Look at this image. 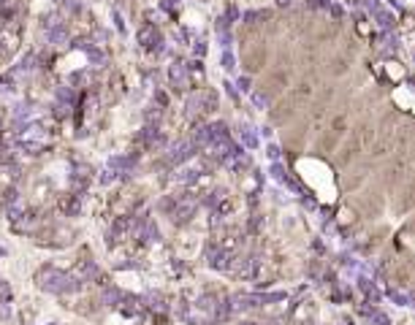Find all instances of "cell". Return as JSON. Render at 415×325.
Wrapping results in <instances>:
<instances>
[{"mask_svg": "<svg viewBox=\"0 0 415 325\" xmlns=\"http://www.w3.org/2000/svg\"><path fill=\"white\" fill-rule=\"evenodd\" d=\"M36 282H38V287H41V290H46V293H55V295L73 293V290L82 284L73 274H65V271H57V268H52V266L38 271Z\"/></svg>", "mask_w": 415, "mask_h": 325, "instance_id": "6da1fadb", "label": "cell"}, {"mask_svg": "<svg viewBox=\"0 0 415 325\" xmlns=\"http://www.w3.org/2000/svg\"><path fill=\"white\" fill-rule=\"evenodd\" d=\"M44 30H46V41L55 44V46L68 41V28H65V22H60V17L44 19Z\"/></svg>", "mask_w": 415, "mask_h": 325, "instance_id": "7a4b0ae2", "label": "cell"}, {"mask_svg": "<svg viewBox=\"0 0 415 325\" xmlns=\"http://www.w3.org/2000/svg\"><path fill=\"white\" fill-rule=\"evenodd\" d=\"M139 44L144 46V49H150V52H163L166 46H163V38H160V33L155 25H142V30H139Z\"/></svg>", "mask_w": 415, "mask_h": 325, "instance_id": "3957f363", "label": "cell"}, {"mask_svg": "<svg viewBox=\"0 0 415 325\" xmlns=\"http://www.w3.org/2000/svg\"><path fill=\"white\" fill-rule=\"evenodd\" d=\"M169 214H171L174 225H185V222H190V220H193V214H196V198H179L177 206H174Z\"/></svg>", "mask_w": 415, "mask_h": 325, "instance_id": "277c9868", "label": "cell"}, {"mask_svg": "<svg viewBox=\"0 0 415 325\" xmlns=\"http://www.w3.org/2000/svg\"><path fill=\"white\" fill-rule=\"evenodd\" d=\"M196 144L193 141H177V144H171L169 147V163L171 165H179V163H187L193 155H196Z\"/></svg>", "mask_w": 415, "mask_h": 325, "instance_id": "5b68a950", "label": "cell"}, {"mask_svg": "<svg viewBox=\"0 0 415 325\" xmlns=\"http://www.w3.org/2000/svg\"><path fill=\"white\" fill-rule=\"evenodd\" d=\"M169 79H171V84L177 90H187V87H190V71H187L185 63H174L171 68H169Z\"/></svg>", "mask_w": 415, "mask_h": 325, "instance_id": "8992f818", "label": "cell"}, {"mask_svg": "<svg viewBox=\"0 0 415 325\" xmlns=\"http://www.w3.org/2000/svg\"><path fill=\"white\" fill-rule=\"evenodd\" d=\"M3 206H6V211H9L11 220H19V217H22V211H25V201L19 198V192H17V190H11V192H6Z\"/></svg>", "mask_w": 415, "mask_h": 325, "instance_id": "52a82bcc", "label": "cell"}, {"mask_svg": "<svg viewBox=\"0 0 415 325\" xmlns=\"http://www.w3.org/2000/svg\"><path fill=\"white\" fill-rule=\"evenodd\" d=\"M128 230H133V220H130V217H119V220L111 225V230H109V244L111 241H119V238L128 233Z\"/></svg>", "mask_w": 415, "mask_h": 325, "instance_id": "ba28073f", "label": "cell"}, {"mask_svg": "<svg viewBox=\"0 0 415 325\" xmlns=\"http://www.w3.org/2000/svg\"><path fill=\"white\" fill-rule=\"evenodd\" d=\"M374 19H377V28L380 30H383V33H388V30H393V25H396V19H393V14H391V11H385L383 9V6H380V9L377 11H374V14H372Z\"/></svg>", "mask_w": 415, "mask_h": 325, "instance_id": "9c48e42d", "label": "cell"}, {"mask_svg": "<svg viewBox=\"0 0 415 325\" xmlns=\"http://www.w3.org/2000/svg\"><path fill=\"white\" fill-rule=\"evenodd\" d=\"M73 276H76L79 282H90L92 276H98V266H95V263H92V260H82V263H79V268H76V274H73Z\"/></svg>", "mask_w": 415, "mask_h": 325, "instance_id": "30bf717a", "label": "cell"}, {"mask_svg": "<svg viewBox=\"0 0 415 325\" xmlns=\"http://www.w3.org/2000/svg\"><path fill=\"white\" fill-rule=\"evenodd\" d=\"M358 290L366 295V301H369V303H377L380 301V290L374 287V282L366 279V276H361V279H358Z\"/></svg>", "mask_w": 415, "mask_h": 325, "instance_id": "8fae6325", "label": "cell"}, {"mask_svg": "<svg viewBox=\"0 0 415 325\" xmlns=\"http://www.w3.org/2000/svg\"><path fill=\"white\" fill-rule=\"evenodd\" d=\"M109 168H114L119 176H128L130 168H133V157H122V155L111 157V160H109Z\"/></svg>", "mask_w": 415, "mask_h": 325, "instance_id": "7c38bea8", "label": "cell"}, {"mask_svg": "<svg viewBox=\"0 0 415 325\" xmlns=\"http://www.w3.org/2000/svg\"><path fill=\"white\" fill-rule=\"evenodd\" d=\"M239 138H242V144L247 149L258 147V133H255V128H250V125H239Z\"/></svg>", "mask_w": 415, "mask_h": 325, "instance_id": "4fadbf2b", "label": "cell"}, {"mask_svg": "<svg viewBox=\"0 0 415 325\" xmlns=\"http://www.w3.org/2000/svg\"><path fill=\"white\" fill-rule=\"evenodd\" d=\"M84 52H87V60H90L92 65H98V68H103V65H106V55L98 49V46L87 44V46H84Z\"/></svg>", "mask_w": 415, "mask_h": 325, "instance_id": "5bb4252c", "label": "cell"}, {"mask_svg": "<svg viewBox=\"0 0 415 325\" xmlns=\"http://www.w3.org/2000/svg\"><path fill=\"white\" fill-rule=\"evenodd\" d=\"M198 176H201V168H182L177 174V182H182V184H193V182H198Z\"/></svg>", "mask_w": 415, "mask_h": 325, "instance_id": "9a60e30c", "label": "cell"}, {"mask_svg": "<svg viewBox=\"0 0 415 325\" xmlns=\"http://www.w3.org/2000/svg\"><path fill=\"white\" fill-rule=\"evenodd\" d=\"M30 117H33V109H30L28 103H25V106L19 103L17 109H14V122H17V125H22V119H25V122H28Z\"/></svg>", "mask_w": 415, "mask_h": 325, "instance_id": "2e32d148", "label": "cell"}, {"mask_svg": "<svg viewBox=\"0 0 415 325\" xmlns=\"http://www.w3.org/2000/svg\"><path fill=\"white\" fill-rule=\"evenodd\" d=\"M366 322H369V325H391V317H388V314H383V311H380V309H374L372 314L366 317Z\"/></svg>", "mask_w": 415, "mask_h": 325, "instance_id": "e0dca14e", "label": "cell"}, {"mask_svg": "<svg viewBox=\"0 0 415 325\" xmlns=\"http://www.w3.org/2000/svg\"><path fill=\"white\" fill-rule=\"evenodd\" d=\"M122 293H119V290L117 287H111V290H106V293H103V303H109V306H117V303L119 301H122Z\"/></svg>", "mask_w": 415, "mask_h": 325, "instance_id": "ac0fdd59", "label": "cell"}, {"mask_svg": "<svg viewBox=\"0 0 415 325\" xmlns=\"http://www.w3.org/2000/svg\"><path fill=\"white\" fill-rule=\"evenodd\" d=\"M250 101L255 109H269V95L266 92H250Z\"/></svg>", "mask_w": 415, "mask_h": 325, "instance_id": "d6986e66", "label": "cell"}, {"mask_svg": "<svg viewBox=\"0 0 415 325\" xmlns=\"http://www.w3.org/2000/svg\"><path fill=\"white\" fill-rule=\"evenodd\" d=\"M388 298H391L393 303H399V306L410 303V293H401V290H388Z\"/></svg>", "mask_w": 415, "mask_h": 325, "instance_id": "ffe728a7", "label": "cell"}, {"mask_svg": "<svg viewBox=\"0 0 415 325\" xmlns=\"http://www.w3.org/2000/svg\"><path fill=\"white\" fill-rule=\"evenodd\" d=\"M271 176H274V179H277V182H283V184L288 182V171H285V168H283V165H280L277 160H274V163H271Z\"/></svg>", "mask_w": 415, "mask_h": 325, "instance_id": "44dd1931", "label": "cell"}, {"mask_svg": "<svg viewBox=\"0 0 415 325\" xmlns=\"http://www.w3.org/2000/svg\"><path fill=\"white\" fill-rule=\"evenodd\" d=\"M22 149H28V155H41L44 144H38V141H30V138H25V141H22Z\"/></svg>", "mask_w": 415, "mask_h": 325, "instance_id": "7402d4cb", "label": "cell"}, {"mask_svg": "<svg viewBox=\"0 0 415 325\" xmlns=\"http://www.w3.org/2000/svg\"><path fill=\"white\" fill-rule=\"evenodd\" d=\"M122 311L125 314H139V298H122Z\"/></svg>", "mask_w": 415, "mask_h": 325, "instance_id": "603a6c76", "label": "cell"}, {"mask_svg": "<svg viewBox=\"0 0 415 325\" xmlns=\"http://www.w3.org/2000/svg\"><path fill=\"white\" fill-rule=\"evenodd\" d=\"M57 98H60V103H68L71 106V101H73V87L68 84V87H60L57 90Z\"/></svg>", "mask_w": 415, "mask_h": 325, "instance_id": "cb8c5ba5", "label": "cell"}, {"mask_svg": "<svg viewBox=\"0 0 415 325\" xmlns=\"http://www.w3.org/2000/svg\"><path fill=\"white\" fill-rule=\"evenodd\" d=\"M160 114H163V106H152V109L150 111H147V122H158V119H160Z\"/></svg>", "mask_w": 415, "mask_h": 325, "instance_id": "d4e9b609", "label": "cell"}, {"mask_svg": "<svg viewBox=\"0 0 415 325\" xmlns=\"http://www.w3.org/2000/svg\"><path fill=\"white\" fill-rule=\"evenodd\" d=\"M223 68H225V71H233V68H236V60H233V55H231L228 49L223 52Z\"/></svg>", "mask_w": 415, "mask_h": 325, "instance_id": "484cf974", "label": "cell"}, {"mask_svg": "<svg viewBox=\"0 0 415 325\" xmlns=\"http://www.w3.org/2000/svg\"><path fill=\"white\" fill-rule=\"evenodd\" d=\"M28 71H33V55H30V57H25L22 63H19L17 74H28Z\"/></svg>", "mask_w": 415, "mask_h": 325, "instance_id": "4316f807", "label": "cell"}, {"mask_svg": "<svg viewBox=\"0 0 415 325\" xmlns=\"http://www.w3.org/2000/svg\"><path fill=\"white\" fill-rule=\"evenodd\" d=\"M263 17H266V11H247L244 14L247 22H255V19H263Z\"/></svg>", "mask_w": 415, "mask_h": 325, "instance_id": "83f0119b", "label": "cell"}, {"mask_svg": "<svg viewBox=\"0 0 415 325\" xmlns=\"http://www.w3.org/2000/svg\"><path fill=\"white\" fill-rule=\"evenodd\" d=\"M236 87L239 90H242V92H250L252 87H250V79H247V76H239V82H236Z\"/></svg>", "mask_w": 415, "mask_h": 325, "instance_id": "f1b7e54d", "label": "cell"}, {"mask_svg": "<svg viewBox=\"0 0 415 325\" xmlns=\"http://www.w3.org/2000/svg\"><path fill=\"white\" fill-rule=\"evenodd\" d=\"M361 3H364V9L369 11V14H374V11L380 9V3H377V0H361Z\"/></svg>", "mask_w": 415, "mask_h": 325, "instance_id": "f546056e", "label": "cell"}, {"mask_svg": "<svg viewBox=\"0 0 415 325\" xmlns=\"http://www.w3.org/2000/svg\"><path fill=\"white\" fill-rule=\"evenodd\" d=\"M266 155L271 157V163H274V160H280V147H274V144H269V149H266Z\"/></svg>", "mask_w": 415, "mask_h": 325, "instance_id": "4dcf8cb0", "label": "cell"}, {"mask_svg": "<svg viewBox=\"0 0 415 325\" xmlns=\"http://www.w3.org/2000/svg\"><path fill=\"white\" fill-rule=\"evenodd\" d=\"M236 17H239V9H236V6H228V11H225V19H228V22H233Z\"/></svg>", "mask_w": 415, "mask_h": 325, "instance_id": "1f68e13d", "label": "cell"}, {"mask_svg": "<svg viewBox=\"0 0 415 325\" xmlns=\"http://www.w3.org/2000/svg\"><path fill=\"white\" fill-rule=\"evenodd\" d=\"M193 52H196V57H204V55H206V44L198 41L196 46H193Z\"/></svg>", "mask_w": 415, "mask_h": 325, "instance_id": "d6a6232c", "label": "cell"}, {"mask_svg": "<svg viewBox=\"0 0 415 325\" xmlns=\"http://www.w3.org/2000/svg\"><path fill=\"white\" fill-rule=\"evenodd\" d=\"M225 92H228L231 98H239V92H236V87H233V84H225Z\"/></svg>", "mask_w": 415, "mask_h": 325, "instance_id": "836d02e7", "label": "cell"}, {"mask_svg": "<svg viewBox=\"0 0 415 325\" xmlns=\"http://www.w3.org/2000/svg\"><path fill=\"white\" fill-rule=\"evenodd\" d=\"M329 9L334 11V17H342V6H329Z\"/></svg>", "mask_w": 415, "mask_h": 325, "instance_id": "e575fe53", "label": "cell"}, {"mask_svg": "<svg viewBox=\"0 0 415 325\" xmlns=\"http://www.w3.org/2000/svg\"><path fill=\"white\" fill-rule=\"evenodd\" d=\"M277 6H283V9H288V6H291V0H277Z\"/></svg>", "mask_w": 415, "mask_h": 325, "instance_id": "d590c367", "label": "cell"}, {"mask_svg": "<svg viewBox=\"0 0 415 325\" xmlns=\"http://www.w3.org/2000/svg\"><path fill=\"white\" fill-rule=\"evenodd\" d=\"M242 325H258V322H242Z\"/></svg>", "mask_w": 415, "mask_h": 325, "instance_id": "8d00e7d4", "label": "cell"}]
</instances>
